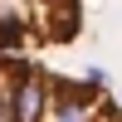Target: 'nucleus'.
I'll return each instance as SVG.
<instances>
[{
	"mask_svg": "<svg viewBox=\"0 0 122 122\" xmlns=\"http://www.w3.org/2000/svg\"><path fill=\"white\" fill-rule=\"evenodd\" d=\"M0 122H122V103L98 78H68L29 54H0Z\"/></svg>",
	"mask_w": 122,
	"mask_h": 122,
	"instance_id": "f257e3e1",
	"label": "nucleus"
},
{
	"mask_svg": "<svg viewBox=\"0 0 122 122\" xmlns=\"http://www.w3.org/2000/svg\"><path fill=\"white\" fill-rule=\"evenodd\" d=\"M83 29V5H0V54L54 49Z\"/></svg>",
	"mask_w": 122,
	"mask_h": 122,
	"instance_id": "f03ea898",
	"label": "nucleus"
}]
</instances>
